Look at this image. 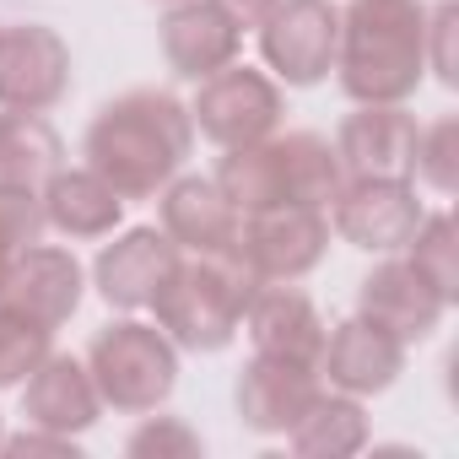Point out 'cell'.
Here are the masks:
<instances>
[{
	"label": "cell",
	"mask_w": 459,
	"mask_h": 459,
	"mask_svg": "<svg viewBox=\"0 0 459 459\" xmlns=\"http://www.w3.org/2000/svg\"><path fill=\"white\" fill-rule=\"evenodd\" d=\"M189 146H195L189 108L157 87H135V92L103 103L98 119L87 125V141H82L87 168L103 184H114L125 200L157 195L189 162Z\"/></svg>",
	"instance_id": "cell-1"
},
{
	"label": "cell",
	"mask_w": 459,
	"mask_h": 459,
	"mask_svg": "<svg viewBox=\"0 0 459 459\" xmlns=\"http://www.w3.org/2000/svg\"><path fill=\"white\" fill-rule=\"evenodd\" d=\"M335 71L351 103H405L427 71V6L421 0H351L341 12Z\"/></svg>",
	"instance_id": "cell-2"
},
{
	"label": "cell",
	"mask_w": 459,
	"mask_h": 459,
	"mask_svg": "<svg viewBox=\"0 0 459 459\" xmlns=\"http://www.w3.org/2000/svg\"><path fill=\"white\" fill-rule=\"evenodd\" d=\"M346 184L341 157L325 135L292 130V135H265L255 146H233L216 162V189L233 200L238 216L265 211V205H330L335 189Z\"/></svg>",
	"instance_id": "cell-3"
},
{
	"label": "cell",
	"mask_w": 459,
	"mask_h": 459,
	"mask_svg": "<svg viewBox=\"0 0 459 459\" xmlns=\"http://www.w3.org/2000/svg\"><path fill=\"white\" fill-rule=\"evenodd\" d=\"M255 287L260 281L233 255H195V260H178L168 271V281L157 287V298L146 308L157 314V330L173 346L221 351V346H233Z\"/></svg>",
	"instance_id": "cell-4"
},
{
	"label": "cell",
	"mask_w": 459,
	"mask_h": 459,
	"mask_svg": "<svg viewBox=\"0 0 459 459\" xmlns=\"http://www.w3.org/2000/svg\"><path fill=\"white\" fill-rule=\"evenodd\" d=\"M87 373H92L103 405L141 416V411H157L173 394V384H178V351H173V341L157 325L119 319V325H108V330L92 335Z\"/></svg>",
	"instance_id": "cell-5"
},
{
	"label": "cell",
	"mask_w": 459,
	"mask_h": 459,
	"mask_svg": "<svg viewBox=\"0 0 459 459\" xmlns=\"http://www.w3.org/2000/svg\"><path fill=\"white\" fill-rule=\"evenodd\" d=\"M330 249V216L319 205H265L238 216L233 260L255 281H298Z\"/></svg>",
	"instance_id": "cell-6"
},
{
	"label": "cell",
	"mask_w": 459,
	"mask_h": 459,
	"mask_svg": "<svg viewBox=\"0 0 459 459\" xmlns=\"http://www.w3.org/2000/svg\"><path fill=\"white\" fill-rule=\"evenodd\" d=\"M195 130L205 141H216L221 152H233V146H255L265 141L276 125H281V87L255 71V65H221L200 82L195 92V108H189Z\"/></svg>",
	"instance_id": "cell-7"
},
{
	"label": "cell",
	"mask_w": 459,
	"mask_h": 459,
	"mask_svg": "<svg viewBox=\"0 0 459 459\" xmlns=\"http://www.w3.org/2000/svg\"><path fill=\"white\" fill-rule=\"evenodd\" d=\"M335 233L351 244V249H368V255H400L416 227H421V200H416V184L400 178V173H373V178H346L335 189Z\"/></svg>",
	"instance_id": "cell-8"
},
{
	"label": "cell",
	"mask_w": 459,
	"mask_h": 459,
	"mask_svg": "<svg viewBox=\"0 0 459 459\" xmlns=\"http://www.w3.org/2000/svg\"><path fill=\"white\" fill-rule=\"evenodd\" d=\"M341 12L330 0H281L260 22V55L287 87H314L335 71Z\"/></svg>",
	"instance_id": "cell-9"
},
{
	"label": "cell",
	"mask_w": 459,
	"mask_h": 459,
	"mask_svg": "<svg viewBox=\"0 0 459 459\" xmlns=\"http://www.w3.org/2000/svg\"><path fill=\"white\" fill-rule=\"evenodd\" d=\"M71 87V49L44 22L0 28V108L49 114Z\"/></svg>",
	"instance_id": "cell-10"
},
{
	"label": "cell",
	"mask_w": 459,
	"mask_h": 459,
	"mask_svg": "<svg viewBox=\"0 0 459 459\" xmlns=\"http://www.w3.org/2000/svg\"><path fill=\"white\" fill-rule=\"evenodd\" d=\"M82 260L60 244H28L6 276V287H0V308L6 314H22L44 330H60L76 308H82Z\"/></svg>",
	"instance_id": "cell-11"
},
{
	"label": "cell",
	"mask_w": 459,
	"mask_h": 459,
	"mask_svg": "<svg viewBox=\"0 0 459 459\" xmlns=\"http://www.w3.org/2000/svg\"><path fill=\"white\" fill-rule=\"evenodd\" d=\"M178 265V244L162 233V227H130L125 238H114L98 265H92V281L103 292L108 308H146L157 298V287L168 281V271Z\"/></svg>",
	"instance_id": "cell-12"
},
{
	"label": "cell",
	"mask_w": 459,
	"mask_h": 459,
	"mask_svg": "<svg viewBox=\"0 0 459 459\" xmlns=\"http://www.w3.org/2000/svg\"><path fill=\"white\" fill-rule=\"evenodd\" d=\"M443 308H448V303L427 287V276H421L411 260H384V265H373V276H368L362 292H357V314L373 319L378 330H389L400 346L427 341V335L437 330Z\"/></svg>",
	"instance_id": "cell-13"
},
{
	"label": "cell",
	"mask_w": 459,
	"mask_h": 459,
	"mask_svg": "<svg viewBox=\"0 0 459 459\" xmlns=\"http://www.w3.org/2000/svg\"><path fill=\"white\" fill-rule=\"evenodd\" d=\"M400 368H405V346L389 330H378L373 319H362V314L335 325L325 335V351H319V373L330 378V389L357 394V400L384 394L400 378Z\"/></svg>",
	"instance_id": "cell-14"
},
{
	"label": "cell",
	"mask_w": 459,
	"mask_h": 459,
	"mask_svg": "<svg viewBox=\"0 0 459 459\" xmlns=\"http://www.w3.org/2000/svg\"><path fill=\"white\" fill-rule=\"evenodd\" d=\"M244 330L255 341L260 357H287V362H308L319 368V351H325V319L319 308L281 287V281H260L249 292V308H244Z\"/></svg>",
	"instance_id": "cell-15"
},
{
	"label": "cell",
	"mask_w": 459,
	"mask_h": 459,
	"mask_svg": "<svg viewBox=\"0 0 459 459\" xmlns=\"http://www.w3.org/2000/svg\"><path fill=\"white\" fill-rule=\"evenodd\" d=\"M238 49H244V28L216 0H173V12L162 17V55L189 82H205L211 71L233 65Z\"/></svg>",
	"instance_id": "cell-16"
},
{
	"label": "cell",
	"mask_w": 459,
	"mask_h": 459,
	"mask_svg": "<svg viewBox=\"0 0 459 459\" xmlns=\"http://www.w3.org/2000/svg\"><path fill=\"white\" fill-rule=\"evenodd\" d=\"M162 233L184 249V255H233L238 238V211L216 189V178H168L162 184Z\"/></svg>",
	"instance_id": "cell-17"
},
{
	"label": "cell",
	"mask_w": 459,
	"mask_h": 459,
	"mask_svg": "<svg viewBox=\"0 0 459 459\" xmlns=\"http://www.w3.org/2000/svg\"><path fill=\"white\" fill-rule=\"evenodd\" d=\"M98 411H103L98 384H92L87 362H76V357L49 351V357L22 378V416H28V427L76 437V432H87V427L98 421Z\"/></svg>",
	"instance_id": "cell-18"
},
{
	"label": "cell",
	"mask_w": 459,
	"mask_h": 459,
	"mask_svg": "<svg viewBox=\"0 0 459 459\" xmlns=\"http://www.w3.org/2000/svg\"><path fill=\"white\" fill-rule=\"evenodd\" d=\"M319 389H325V384H319V368L287 362V357H260V351H255V362L238 373L233 400H238L244 427H255V432H287V427L314 405Z\"/></svg>",
	"instance_id": "cell-19"
},
{
	"label": "cell",
	"mask_w": 459,
	"mask_h": 459,
	"mask_svg": "<svg viewBox=\"0 0 459 459\" xmlns=\"http://www.w3.org/2000/svg\"><path fill=\"white\" fill-rule=\"evenodd\" d=\"M411 141H416V119L400 103H362L357 114L341 119L335 157H341L346 178H373V173H400L405 178Z\"/></svg>",
	"instance_id": "cell-20"
},
{
	"label": "cell",
	"mask_w": 459,
	"mask_h": 459,
	"mask_svg": "<svg viewBox=\"0 0 459 459\" xmlns=\"http://www.w3.org/2000/svg\"><path fill=\"white\" fill-rule=\"evenodd\" d=\"M44 221L65 238H108L125 221V195L114 184H103L92 168H60L44 189Z\"/></svg>",
	"instance_id": "cell-21"
},
{
	"label": "cell",
	"mask_w": 459,
	"mask_h": 459,
	"mask_svg": "<svg viewBox=\"0 0 459 459\" xmlns=\"http://www.w3.org/2000/svg\"><path fill=\"white\" fill-rule=\"evenodd\" d=\"M287 443H292V454H303V459H346V454H357L362 443H368V416H362V405H357V394H330V389H319L314 394V405L287 427Z\"/></svg>",
	"instance_id": "cell-22"
},
{
	"label": "cell",
	"mask_w": 459,
	"mask_h": 459,
	"mask_svg": "<svg viewBox=\"0 0 459 459\" xmlns=\"http://www.w3.org/2000/svg\"><path fill=\"white\" fill-rule=\"evenodd\" d=\"M60 157H65V146L44 114H22V108L0 114V184L44 189L60 173Z\"/></svg>",
	"instance_id": "cell-23"
},
{
	"label": "cell",
	"mask_w": 459,
	"mask_h": 459,
	"mask_svg": "<svg viewBox=\"0 0 459 459\" xmlns=\"http://www.w3.org/2000/svg\"><path fill=\"white\" fill-rule=\"evenodd\" d=\"M405 249H411V265L427 276V287H432L443 303H454V298H459V244H454V216H448V211L421 216L416 238H411Z\"/></svg>",
	"instance_id": "cell-24"
},
{
	"label": "cell",
	"mask_w": 459,
	"mask_h": 459,
	"mask_svg": "<svg viewBox=\"0 0 459 459\" xmlns=\"http://www.w3.org/2000/svg\"><path fill=\"white\" fill-rule=\"evenodd\" d=\"M405 178L416 184H432L437 195H454L459 184V119H437V125H416V141H411V168Z\"/></svg>",
	"instance_id": "cell-25"
},
{
	"label": "cell",
	"mask_w": 459,
	"mask_h": 459,
	"mask_svg": "<svg viewBox=\"0 0 459 459\" xmlns=\"http://www.w3.org/2000/svg\"><path fill=\"white\" fill-rule=\"evenodd\" d=\"M44 227H49V221H44V200H39V189L0 184V287H6L17 255H22L28 244L44 238Z\"/></svg>",
	"instance_id": "cell-26"
},
{
	"label": "cell",
	"mask_w": 459,
	"mask_h": 459,
	"mask_svg": "<svg viewBox=\"0 0 459 459\" xmlns=\"http://www.w3.org/2000/svg\"><path fill=\"white\" fill-rule=\"evenodd\" d=\"M55 351V330L22 319V314H6L0 308V389H12L22 384L44 357Z\"/></svg>",
	"instance_id": "cell-27"
},
{
	"label": "cell",
	"mask_w": 459,
	"mask_h": 459,
	"mask_svg": "<svg viewBox=\"0 0 459 459\" xmlns=\"http://www.w3.org/2000/svg\"><path fill=\"white\" fill-rule=\"evenodd\" d=\"M125 454H130V459H195V454H200V437H195L184 421L157 416V421H146V427L130 432Z\"/></svg>",
	"instance_id": "cell-28"
},
{
	"label": "cell",
	"mask_w": 459,
	"mask_h": 459,
	"mask_svg": "<svg viewBox=\"0 0 459 459\" xmlns=\"http://www.w3.org/2000/svg\"><path fill=\"white\" fill-rule=\"evenodd\" d=\"M454 22H459V6L454 0H443L437 12H427V65L454 87L459 82V71H454V55H448V39H454Z\"/></svg>",
	"instance_id": "cell-29"
},
{
	"label": "cell",
	"mask_w": 459,
	"mask_h": 459,
	"mask_svg": "<svg viewBox=\"0 0 459 459\" xmlns=\"http://www.w3.org/2000/svg\"><path fill=\"white\" fill-rule=\"evenodd\" d=\"M0 448H6V454H60V459H76V437L44 432V427H28L17 437H0Z\"/></svg>",
	"instance_id": "cell-30"
},
{
	"label": "cell",
	"mask_w": 459,
	"mask_h": 459,
	"mask_svg": "<svg viewBox=\"0 0 459 459\" xmlns=\"http://www.w3.org/2000/svg\"><path fill=\"white\" fill-rule=\"evenodd\" d=\"M216 6H221L227 17H233L244 33H249V28H260V22H265L276 6H281V0H216Z\"/></svg>",
	"instance_id": "cell-31"
},
{
	"label": "cell",
	"mask_w": 459,
	"mask_h": 459,
	"mask_svg": "<svg viewBox=\"0 0 459 459\" xmlns=\"http://www.w3.org/2000/svg\"><path fill=\"white\" fill-rule=\"evenodd\" d=\"M0 437H6V427H0Z\"/></svg>",
	"instance_id": "cell-32"
}]
</instances>
